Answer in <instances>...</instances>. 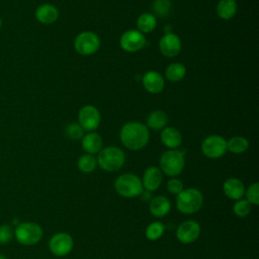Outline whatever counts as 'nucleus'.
<instances>
[{"mask_svg": "<svg viewBox=\"0 0 259 259\" xmlns=\"http://www.w3.org/2000/svg\"><path fill=\"white\" fill-rule=\"evenodd\" d=\"M119 138L125 148L138 151L147 146L150 133L146 124L139 121H130L121 127Z\"/></svg>", "mask_w": 259, "mask_h": 259, "instance_id": "obj_1", "label": "nucleus"}, {"mask_svg": "<svg viewBox=\"0 0 259 259\" xmlns=\"http://www.w3.org/2000/svg\"><path fill=\"white\" fill-rule=\"evenodd\" d=\"M97 165L106 172H115L121 169L125 163L124 152L115 146L102 148L97 156Z\"/></svg>", "mask_w": 259, "mask_h": 259, "instance_id": "obj_2", "label": "nucleus"}, {"mask_svg": "<svg viewBox=\"0 0 259 259\" xmlns=\"http://www.w3.org/2000/svg\"><path fill=\"white\" fill-rule=\"evenodd\" d=\"M203 204V195L196 188L183 189L176 196V207L184 214L197 212Z\"/></svg>", "mask_w": 259, "mask_h": 259, "instance_id": "obj_3", "label": "nucleus"}, {"mask_svg": "<svg viewBox=\"0 0 259 259\" xmlns=\"http://www.w3.org/2000/svg\"><path fill=\"white\" fill-rule=\"evenodd\" d=\"M44 235L42 228L34 222H22L15 226L14 237L16 241L23 246H32L37 244Z\"/></svg>", "mask_w": 259, "mask_h": 259, "instance_id": "obj_4", "label": "nucleus"}, {"mask_svg": "<svg viewBox=\"0 0 259 259\" xmlns=\"http://www.w3.org/2000/svg\"><path fill=\"white\" fill-rule=\"evenodd\" d=\"M116 192L126 198L140 196L143 192L142 180L134 173H123L119 175L114 182Z\"/></svg>", "mask_w": 259, "mask_h": 259, "instance_id": "obj_5", "label": "nucleus"}, {"mask_svg": "<svg viewBox=\"0 0 259 259\" xmlns=\"http://www.w3.org/2000/svg\"><path fill=\"white\" fill-rule=\"evenodd\" d=\"M184 165V153L177 149L164 152L160 158V170L168 176L174 177L180 174Z\"/></svg>", "mask_w": 259, "mask_h": 259, "instance_id": "obj_6", "label": "nucleus"}, {"mask_svg": "<svg viewBox=\"0 0 259 259\" xmlns=\"http://www.w3.org/2000/svg\"><path fill=\"white\" fill-rule=\"evenodd\" d=\"M100 47V38L93 31H83L79 33L74 41L76 52L83 56L95 54Z\"/></svg>", "mask_w": 259, "mask_h": 259, "instance_id": "obj_7", "label": "nucleus"}, {"mask_svg": "<svg viewBox=\"0 0 259 259\" xmlns=\"http://www.w3.org/2000/svg\"><path fill=\"white\" fill-rule=\"evenodd\" d=\"M201 151L207 158L219 159L227 152V141L222 136L210 135L202 141Z\"/></svg>", "mask_w": 259, "mask_h": 259, "instance_id": "obj_8", "label": "nucleus"}, {"mask_svg": "<svg viewBox=\"0 0 259 259\" xmlns=\"http://www.w3.org/2000/svg\"><path fill=\"white\" fill-rule=\"evenodd\" d=\"M101 115L94 105H84L78 112V123L84 131L94 132L100 124Z\"/></svg>", "mask_w": 259, "mask_h": 259, "instance_id": "obj_9", "label": "nucleus"}, {"mask_svg": "<svg viewBox=\"0 0 259 259\" xmlns=\"http://www.w3.org/2000/svg\"><path fill=\"white\" fill-rule=\"evenodd\" d=\"M74 246L73 238L64 232L57 233L49 241V249L52 254L57 257H64L68 255Z\"/></svg>", "mask_w": 259, "mask_h": 259, "instance_id": "obj_10", "label": "nucleus"}, {"mask_svg": "<svg viewBox=\"0 0 259 259\" xmlns=\"http://www.w3.org/2000/svg\"><path fill=\"white\" fill-rule=\"evenodd\" d=\"M120 48L127 53H136L146 45L145 35L138 29H130L122 33L119 39Z\"/></svg>", "mask_w": 259, "mask_h": 259, "instance_id": "obj_11", "label": "nucleus"}, {"mask_svg": "<svg viewBox=\"0 0 259 259\" xmlns=\"http://www.w3.org/2000/svg\"><path fill=\"white\" fill-rule=\"evenodd\" d=\"M200 226L193 220L181 223L176 230V238L182 244L193 243L200 235Z\"/></svg>", "mask_w": 259, "mask_h": 259, "instance_id": "obj_12", "label": "nucleus"}, {"mask_svg": "<svg viewBox=\"0 0 259 259\" xmlns=\"http://www.w3.org/2000/svg\"><path fill=\"white\" fill-rule=\"evenodd\" d=\"M159 50L165 57H176L181 51V40L179 36L173 32L165 33L159 41Z\"/></svg>", "mask_w": 259, "mask_h": 259, "instance_id": "obj_13", "label": "nucleus"}, {"mask_svg": "<svg viewBox=\"0 0 259 259\" xmlns=\"http://www.w3.org/2000/svg\"><path fill=\"white\" fill-rule=\"evenodd\" d=\"M142 84L149 93L158 94L163 91L165 87V80L160 73L156 71H149L143 76Z\"/></svg>", "mask_w": 259, "mask_h": 259, "instance_id": "obj_14", "label": "nucleus"}, {"mask_svg": "<svg viewBox=\"0 0 259 259\" xmlns=\"http://www.w3.org/2000/svg\"><path fill=\"white\" fill-rule=\"evenodd\" d=\"M35 18L42 24H52L59 18V10L52 3H42L35 9Z\"/></svg>", "mask_w": 259, "mask_h": 259, "instance_id": "obj_15", "label": "nucleus"}, {"mask_svg": "<svg viewBox=\"0 0 259 259\" xmlns=\"http://www.w3.org/2000/svg\"><path fill=\"white\" fill-rule=\"evenodd\" d=\"M163 181L162 171L158 167H149L143 174L142 184L148 191L157 190Z\"/></svg>", "mask_w": 259, "mask_h": 259, "instance_id": "obj_16", "label": "nucleus"}, {"mask_svg": "<svg viewBox=\"0 0 259 259\" xmlns=\"http://www.w3.org/2000/svg\"><path fill=\"white\" fill-rule=\"evenodd\" d=\"M223 191L230 199H241L245 193V185L239 178L231 177L224 181Z\"/></svg>", "mask_w": 259, "mask_h": 259, "instance_id": "obj_17", "label": "nucleus"}, {"mask_svg": "<svg viewBox=\"0 0 259 259\" xmlns=\"http://www.w3.org/2000/svg\"><path fill=\"white\" fill-rule=\"evenodd\" d=\"M102 146L103 141L99 134L96 132H88L87 134H84L82 138V147L87 154H98L102 149Z\"/></svg>", "mask_w": 259, "mask_h": 259, "instance_id": "obj_18", "label": "nucleus"}, {"mask_svg": "<svg viewBox=\"0 0 259 259\" xmlns=\"http://www.w3.org/2000/svg\"><path fill=\"white\" fill-rule=\"evenodd\" d=\"M161 142L164 146L169 148L170 150L177 149L182 142V136L180 132L173 126H166L162 130L161 133Z\"/></svg>", "mask_w": 259, "mask_h": 259, "instance_id": "obj_19", "label": "nucleus"}, {"mask_svg": "<svg viewBox=\"0 0 259 259\" xmlns=\"http://www.w3.org/2000/svg\"><path fill=\"white\" fill-rule=\"evenodd\" d=\"M150 212L157 218H162L168 214L171 209V202L170 200L163 195H158L154 197L149 205Z\"/></svg>", "mask_w": 259, "mask_h": 259, "instance_id": "obj_20", "label": "nucleus"}, {"mask_svg": "<svg viewBox=\"0 0 259 259\" xmlns=\"http://www.w3.org/2000/svg\"><path fill=\"white\" fill-rule=\"evenodd\" d=\"M169 121L168 115L165 111L157 109L153 110L147 117V127L155 131H160L163 130L164 127L167 126Z\"/></svg>", "mask_w": 259, "mask_h": 259, "instance_id": "obj_21", "label": "nucleus"}, {"mask_svg": "<svg viewBox=\"0 0 259 259\" xmlns=\"http://www.w3.org/2000/svg\"><path fill=\"white\" fill-rule=\"evenodd\" d=\"M236 0H219L215 7L217 15L223 20H229L237 13Z\"/></svg>", "mask_w": 259, "mask_h": 259, "instance_id": "obj_22", "label": "nucleus"}, {"mask_svg": "<svg viewBox=\"0 0 259 259\" xmlns=\"http://www.w3.org/2000/svg\"><path fill=\"white\" fill-rule=\"evenodd\" d=\"M137 28L140 32L150 33L157 27V18L153 13L144 12L137 18Z\"/></svg>", "mask_w": 259, "mask_h": 259, "instance_id": "obj_23", "label": "nucleus"}, {"mask_svg": "<svg viewBox=\"0 0 259 259\" xmlns=\"http://www.w3.org/2000/svg\"><path fill=\"white\" fill-rule=\"evenodd\" d=\"M249 148V142L242 136H234L227 141V151L233 154H242Z\"/></svg>", "mask_w": 259, "mask_h": 259, "instance_id": "obj_24", "label": "nucleus"}, {"mask_svg": "<svg viewBox=\"0 0 259 259\" xmlns=\"http://www.w3.org/2000/svg\"><path fill=\"white\" fill-rule=\"evenodd\" d=\"M186 68L181 63H172L170 64L165 71V77L171 82H178L185 77Z\"/></svg>", "mask_w": 259, "mask_h": 259, "instance_id": "obj_25", "label": "nucleus"}, {"mask_svg": "<svg viewBox=\"0 0 259 259\" xmlns=\"http://www.w3.org/2000/svg\"><path fill=\"white\" fill-rule=\"evenodd\" d=\"M153 14L160 17H166L172 12L171 0H154L152 3Z\"/></svg>", "mask_w": 259, "mask_h": 259, "instance_id": "obj_26", "label": "nucleus"}, {"mask_svg": "<svg viewBox=\"0 0 259 259\" xmlns=\"http://www.w3.org/2000/svg\"><path fill=\"white\" fill-rule=\"evenodd\" d=\"M78 169L83 173H91L97 166L96 158L93 155L85 154L78 159Z\"/></svg>", "mask_w": 259, "mask_h": 259, "instance_id": "obj_27", "label": "nucleus"}, {"mask_svg": "<svg viewBox=\"0 0 259 259\" xmlns=\"http://www.w3.org/2000/svg\"><path fill=\"white\" fill-rule=\"evenodd\" d=\"M165 231V226L161 222H152L146 229V237L150 241H156L162 237Z\"/></svg>", "mask_w": 259, "mask_h": 259, "instance_id": "obj_28", "label": "nucleus"}, {"mask_svg": "<svg viewBox=\"0 0 259 259\" xmlns=\"http://www.w3.org/2000/svg\"><path fill=\"white\" fill-rule=\"evenodd\" d=\"M251 210L252 204L247 199H238L233 206L234 213L239 218L247 217L251 212Z\"/></svg>", "mask_w": 259, "mask_h": 259, "instance_id": "obj_29", "label": "nucleus"}, {"mask_svg": "<svg viewBox=\"0 0 259 259\" xmlns=\"http://www.w3.org/2000/svg\"><path fill=\"white\" fill-rule=\"evenodd\" d=\"M84 130L78 122H72L69 123L65 128V135L70 139L74 141L81 140L84 136Z\"/></svg>", "mask_w": 259, "mask_h": 259, "instance_id": "obj_30", "label": "nucleus"}, {"mask_svg": "<svg viewBox=\"0 0 259 259\" xmlns=\"http://www.w3.org/2000/svg\"><path fill=\"white\" fill-rule=\"evenodd\" d=\"M246 199L254 205L259 204V183H252L246 190Z\"/></svg>", "mask_w": 259, "mask_h": 259, "instance_id": "obj_31", "label": "nucleus"}, {"mask_svg": "<svg viewBox=\"0 0 259 259\" xmlns=\"http://www.w3.org/2000/svg\"><path fill=\"white\" fill-rule=\"evenodd\" d=\"M14 237V231L8 224L0 225V245H6L10 243Z\"/></svg>", "mask_w": 259, "mask_h": 259, "instance_id": "obj_32", "label": "nucleus"}, {"mask_svg": "<svg viewBox=\"0 0 259 259\" xmlns=\"http://www.w3.org/2000/svg\"><path fill=\"white\" fill-rule=\"evenodd\" d=\"M167 190L172 194H178L183 190L182 182L177 178H171L167 182Z\"/></svg>", "mask_w": 259, "mask_h": 259, "instance_id": "obj_33", "label": "nucleus"}, {"mask_svg": "<svg viewBox=\"0 0 259 259\" xmlns=\"http://www.w3.org/2000/svg\"><path fill=\"white\" fill-rule=\"evenodd\" d=\"M0 259H7L4 255H2V254H0Z\"/></svg>", "mask_w": 259, "mask_h": 259, "instance_id": "obj_34", "label": "nucleus"}, {"mask_svg": "<svg viewBox=\"0 0 259 259\" xmlns=\"http://www.w3.org/2000/svg\"><path fill=\"white\" fill-rule=\"evenodd\" d=\"M1 26H2V19H1V17H0V28H1Z\"/></svg>", "mask_w": 259, "mask_h": 259, "instance_id": "obj_35", "label": "nucleus"}]
</instances>
